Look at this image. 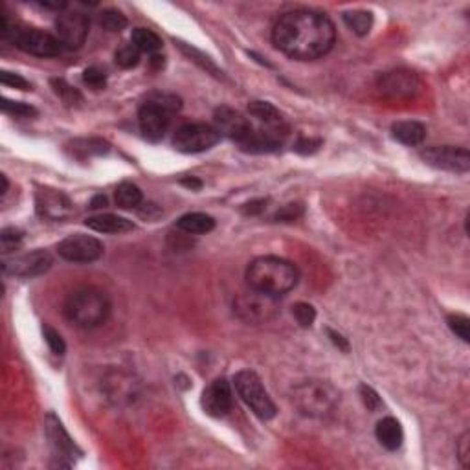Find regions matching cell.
<instances>
[{"mask_svg": "<svg viewBox=\"0 0 470 470\" xmlns=\"http://www.w3.org/2000/svg\"><path fill=\"white\" fill-rule=\"evenodd\" d=\"M421 158L428 166L450 173H467L470 169V155L465 147L435 145L421 151Z\"/></svg>", "mask_w": 470, "mask_h": 470, "instance_id": "12", "label": "cell"}, {"mask_svg": "<svg viewBox=\"0 0 470 470\" xmlns=\"http://www.w3.org/2000/svg\"><path fill=\"white\" fill-rule=\"evenodd\" d=\"M391 133L397 142L413 147L422 144V140L426 136V129L419 122H399L391 127Z\"/></svg>", "mask_w": 470, "mask_h": 470, "instance_id": "22", "label": "cell"}, {"mask_svg": "<svg viewBox=\"0 0 470 470\" xmlns=\"http://www.w3.org/2000/svg\"><path fill=\"white\" fill-rule=\"evenodd\" d=\"M0 180H2V191H0V193L4 195V193L8 191V178H6V175H2V176H0Z\"/></svg>", "mask_w": 470, "mask_h": 470, "instance_id": "49", "label": "cell"}, {"mask_svg": "<svg viewBox=\"0 0 470 470\" xmlns=\"http://www.w3.org/2000/svg\"><path fill=\"white\" fill-rule=\"evenodd\" d=\"M272 41L289 57L314 61L331 52L337 43V30L331 19L320 11L294 10L274 24Z\"/></svg>", "mask_w": 470, "mask_h": 470, "instance_id": "1", "label": "cell"}, {"mask_svg": "<svg viewBox=\"0 0 470 470\" xmlns=\"http://www.w3.org/2000/svg\"><path fill=\"white\" fill-rule=\"evenodd\" d=\"M344 21L352 33H357L360 37L368 35L371 26H373V15L369 11H348L344 13Z\"/></svg>", "mask_w": 470, "mask_h": 470, "instance_id": "26", "label": "cell"}, {"mask_svg": "<svg viewBox=\"0 0 470 470\" xmlns=\"http://www.w3.org/2000/svg\"><path fill=\"white\" fill-rule=\"evenodd\" d=\"M35 209L44 219L64 220L74 214V204L64 193L44 187L35 193Z\"/></svg>", "mask_w": 470, "mask_h": 470, "instance_id": "15", "label": "cell"}, {"mask_svg": "<svg viewBox=\"0 0 470 470\" xmlns=\"http://www.w3.org/2000/svg\"><path fill=\"white\" fill-rule=\"evenodd\" d=\"M182 184H186V186H189V187H195V189H198V187L203 186L200 182L193 180V178H191V180H182Z\"/></svg>", "mask_w": 470, "mask_h": 470, "instance_id": "48", "label": "cell"}, {"mask_svg": "<svg viewBox=\"0 0 470 470\" xmlns=\"http://www.w3.org/2000/svg\"><path fill=\"white\" fill-rule=\"evenodd\" d=\"M292 314L301 327H310L316 320L314 307L309 303H296L294 305Z\"/></svg>", "mask_w": 470, "mask_h": 470, "instance_id": "33", "label": "cell"}, {"mask_svg": "<svg viewBox=\"0 0 470 470\" xmlns=\"http://www.w3.org/2000/svg\"><path fill=\"white\" fill-rule=\"evenodd\" d=\"M171 114L166 113L164 109H160L155 103L145 102L142 107H140L138 113V123L140 131L144 133V136L151 142H158V140L164 138V134L167 133V127H169V120H171Z\"/></svg>", "mask_w": 470, "mask_h": 470, "instance_id": "17", "label": "cell"}, {"mask_svg": "<svg viewBox=\"0 0 470 470\" xmlns=\"http://www.w3.org/2000/svg\"><path fill=\"white\" fill-rule=\"evenodd\" d=\"M144 197H142V191L140 187L133 182H122L120 186L116 187V204L123 209L138 208L142 204Z\"/></svg>", "mask_w": 470, "mask_h": 470, "instance_id": "25", "label": "cell"}, {"mask_svg": "<svg viewBox=\"0 0 470 470\" xmlns=\"http://www.w3.org/2000/svg\"><path fill=\"white\" fill-rule=\"evenodd\" d=\"M252 133L241 144L248 153H270L283 144L289 134V123L278 109L267 102H254L248 105Z\"/></svg>", "mask_w": 470, "mask_h": 470, "instance_id": "2", "label": "cell"}, {"mask_svg": "<svg viewBox=\"0 0 470 470\" xmlns=\"http://www.w3.org/2000/svg\"><path fill=\"white\" fill-rule=\"evenodd\" d=\"M360 397H362V402L366 404L369 411H379L382 408V401H380L379 393L369 388V386H360Z\"/></svg>", "mask_w": 470, "mask_h": 470, "instance_id": "38", "label": "cell"}, {"mask_svg": "<svg viewBox=\"0 0 470 470\" xmlns=\"http://www.w3.org/2000/svg\"><path fill=\"white\" fill-rule=\"evenodd\" d=\"M327 335L331 337V340H332V344L337 346L338 349H342V351H346L348 352L349 351V344H348V340L342 337V335H338V332H335L332 329H327Z\"/></svg>", "mask_w": 470, "mask_h": 470, "instance_id": "45", "label": "cell"}, {"mask_svg": "<svg viewBox=\"0 0 470 470\" xmlns=\"http://www.w3.org/2000/svg\"><path fill=\"white\" fill-rule=\"evenodd\" d=\"M88 17L81 11H66L61 13L55 21V32H57L59 43L64 48L77 50L81 48L88 35Z\"/></svg>", "mask_w": 470, "mask_h": 470, "instance_id": "14", "label": "cell"}, {"mask_svg": "<svg viewBox=\"0 0 470 470\" xmlns=\"http://www.w3.org/2000/svg\"><path fill=\"white\" fill-rule=\"evenodd\" d=\"M109 386V395L111 399H116V401H122V399H129V397L134 393V382L125 375H113L111 379L107 380Z\"/></svg>", "mask_w": 470, "mask_h": 470, "instance_id": "27", "label": "cell"}, {"mask_svg": "<svg viewBox=\"0 0 470 470\" xmlns=\"http://www.w3.org/2000/svg\"><path fill=\"white\" fill-rule=\"evenodd\" d=\"M57 252L59 256L70 263H92L103 256L105 246L92 235L74 234L59 243Z\"/></svg>", "mask_w": 470, "mask_h": 470, "instance_id": "11", "label": "cell"}, {"mask_svg": "<svg viewBox=\"0 0 470 470\" xmlns=\"http://www.w3.org/2000/svg\"><path fill=\"white\" fill-rule=\"evenodd\" d=\"M446 323L452 329L455 337H460L463 342L470 340V320L465 314H450L446 318Z\"/></svg>", "mask_w": 470, "mask_h": 470, "instance_id": "32", "label": "cell"}, {"mask_svg": "<svg viewBox=\"0 0 470 470\" xmlns=\"http://www.w3.org/2000/svg\"><path fill=\"white\" fill-rule=\"evenodd\" d=\"M276 298L267 294L248 290L234 299V312L246 323H265L276 316Z\"/></svg>", "mask_w": 470, "mask_h": 470, "instance_id": "8", "label": "cell"}, {"mask_svg": "<svg viewBox=\"0 0 470 470\" xmlns=\"http://www.w3.org/2000/svg\"><path fill=\"white\" fill-rule=\"evenodd\" d=\"M140 55H142V52L131 43L120 46V48L116 50V55H114V57H116L118 66H122V68H134V66L140 63Z\"/></svg>", "mask_w": 470, "mask_h": 470, "instance_id": "30", "label": "cell"}, {"mask_svg": "<svg viewBox=\"0 0 470 470\" xmlns=\"http://www.w3.org/2000/svg\"><path fill=\"white\" fill-rule=\"evenodd\" d=\"M176 226H178V230L186 232V234L203 235V234H208V232L214 230L215 219L212 217V215L198 214V212H195V214L182 215L180 219L176 220Z\"/></svg>", "mask_w": 470, "mask_h": 470, "instance_id": "23", "label": "cell"}, {"mask_svg": "<svg viewBox=\"0 0 470 470\" xmlns=\"http://www.w3.org/2000/svg\"><path fill=\"white\" fill-rule=\"evenodd\" d=\"M105 206H107V197H105V195H96V197L92 198L91 208L100 209V208H105Z\"/></svg>", "mask_w": 470, "mask_h": 470, "instance_id": "47", "label": "cell"}, {"mask_svg": "<svg viewBox=\"0 0 470 470\" xmlns=\"http://www.w3.org/2000/svg\"><path fill=\"white\" fill-rule=\"evenodd\" d=\"M234 384L246 406L250 408L259 419L268 421V419H272L276 415V404H274L270 395L265 390L261 379L254 371H248V369L239 371L234 377Z\"/></svg>", "mask_w": 470, "mask_h": 470, "instance_id": "6", "label": "cell"}, {"mask_svg": "<svg viewBox=\"0 0 470 470\" xmlns=\"http://www.w3.org/2000/svg\"><path fill=\"white\" fill-rule=\"evenodd\" d=\"M52 267V256L44 250L28 252L21 256L4 257L2 261V270L8 276H17V278H37L41 274L48 272Z\"/></svg>", "mask_w": 470, "mask_h": 470, "instance_id": "13", "label": "cell"}, {"mask_svg": "<svg viewBox=\"0 0 470 470\" xmlns=\"http://www.w3.org/2000/svg\"><path fill=\"white\" fill-rule=\"evenodd\" d=\"M320 140H299L298 144H296V151H299V153H303V155H307V153H314L318 147H320Z\"/></svg>", "mask_w": 470, "mask_h": 470, "instance_id": "44", "label": "cell"}, {"mask_svg": "<svg viewBox=\"0 0 470 470\" xmlns=\"http://www.w3.org/2000/svg\"><path fill=\"white\" fill-rule=\"evenodd\" d=\"M220 133L214 125L208 123H187L182 125L175 133L173 145L176 151L186 153V155H195V153H204L212 149L214 145L219 144Z\"/></svg>", "mask_w": 470, "mask_h": 470, "instance_id": "7", "label": "cell"}, {"mask_svg": "<svg viewBox=\"0 0 470 470\" xmlns=\"http://www.w3.org/2000/svg\"><path fill=\"white\" fill-rule=\"evenodd\" d=\"M83 81L94 91H102L107 85V75L103 74V70L92 66V68H86L83 72Z\"/></svg>", "mask_w": 470, "mask_h": 470, "instance_id": "36", "label": "cell"}, {"mask_svg": "<svg viewBox=\"0 0 470 470\" xmlns=\"http://www.w3.org/2000/svg\"><path fill=\"white\" fill-rule=\"evenodd\" d=\"M338 401L340 393L326 380H305L292 391L294 406L309 417H323L331 413Z\"/></svg>", "mask_w": 470, "mask_h": 470, "instance_id": "5", "label": "cell"}, {"mask_svg": "<svg viewBox=\"0 0 470 470\" xmlns=\"http://www.w3.org/2000/svg\"><path fill=\"white\" fill-rule=\"evenodd\" d=\"M46 435L50 439V444L54 446V450L61 455H72L75 452L74 441L70 439V435L66 433V430L63 428V424L59 422V419H55L54 415L46 417Z\"/></svg>", "mask_w": 470, "mask_h": 470, "instance_id": "21", "label": "cell"}, {"mask_svg": "<svg viewBox=\"0 0 470 470\" xmlns=\"http://www.w3.org/2000/svg\"><path fill=\"white\" fill-rule=\"evenodd\" d=\"M470 435L469 432H465L458 441V454H460V460L463 463V467H469L470 463V452H469V444H470Z\"/></svg>", "mask_w": 470, "mask_h": 470, "instance_id": "43", "label": "cell"}, {"mask_svg": "<svg viewBox=\"0 0 470 470\" xmlns=\"http://www.w3.org/2000/svg\"><path fill=\"white\" fill-rule=\"evenodd\" d=\"M85 225L97 234H125V232L134 230L133 220L113 214L94 215L91 219H86Z\"/></svg>", "mask_w": 470, "mask_h": 470, "instance_id": "19", "label": "cell"}, {"mask_svg": "<svg viewBox=\"0 0 470 470\" xmlns=\"http://www.w3.org/2000/svg\"><path fill=\"white\" fill-rule=\"evenodd\" d=\"M52 85H54V91L57 96H61L66 103H75L79 102L81 96L77 94V91H74L72 86L66 85L63 79H52Z\"/></svg>", "mask_w": 470, "mask_h": 470, "instance_id": "39", "label": "cell"}, {"mask_svg": "<svg viewBox=\"0 0 470 470\" xmlns=\"http://www.w3.org/2000/svg\"><path fill=\"white\" fill-rule=\"evenodd\" d=\"M131 43L144 54L155 55L162 48V39L153 30H147V28H136L133 35H131Z\"/></svg>", "mask_w": 470, "mask_h": 470, "instance_id": "24", "label": "cell"}, {"mask_svg": "<svg viewBox=\"0 0 470 470\" xmlns=\"http://www.w3.org/2000/svg\"><path fill=\"white\" fill-rule=\"evenodd\" d=\"M203 408L212 417H225L232 410V388L225 379L214 380L204 390Z\"/></svg>", "mask_w": 470, "mask_h": 470, "instance_id": "18", "label": "cell"}, {"mask_svg": "<svg viewBox=\"0 0 470 470\" xmlns=\"http://www.w3.org/2000/svg\"><path fill=\"white\" fill-rule=\"evenodd\" d=\"M22 237H24V234H22L21 230H17V228H4L2 234H0L2 254L8 256V254H11V252H15L17 248H21Z\"/></svg>", "mask_w": 470, "mask_h": 470, "instance_id": "31", "label": "cell"}, {"mask_svg": "<svg viewBox=\"0 0 470 470\" xmlns=\"http://www.w3.org/2000/svg\"><path fill=\"white\" fill-rule=\"evenodd\" d=\"M74 145V151H85L88 155H103L109 151V145L102 140H83V142H75Z\"/></svg>", "mask_w": 470, "mask_h": 470, "instance_id": "37", "label": "cell"}, {"mask_svg": "<svg viewBox=\"0 0 470 470\" xmlns=\"http://www.w3.org/2000/svg\"><path fill=\"white\" fill-rule=\"evenodd\" d=\"M0 81L4 86H11V88H19V91H30L32 85L28 83L22 75L19 74H11V72H2L0 75Z\"/></svg>", "mask_w": 470, "mask_h": 470, "instance_id": "40", "label": "cell"}, {"mask_svg": "<svg viewBox=\"0 0 470 470\" xmlns=\"http://www.w3.org/2000/svg\"><path fill=\"white\" fill-rule=\"evenodd\" d=\"M215 129L219 131L220 136L225 134L230 140L243 144L252 133L250 118L241 114L239 111H234L230 107H219L215 111Z\"/></svg>", "mask_w": 470, "mask_h": 470, "instance_id": "16", "label": "cell"}, {"mask_svg": "<svg viewBox=\"0 0 470 470\" xmlns=\"http://www.w3.org/2000/svg\"><path fill=\"white\" fill-rule=\"evenodd\" d=\"M147 102L155 103V105H158V107L164 109L169 114H175L182 107L180 97L175 96V94H169V92H153V94L147 96Z\"/></svg>", "mask_w": 470, "mask_h": 470, "instance_id": "29", "label": "cell"}, {"mask_svg": "<svg viewBox=\"0 0 470 470\" xmlns=\"http://www.w3.org/2000/svg\"><path fill=\"white\" fill-rule=\"evenodd\" d=\"M180 46H182V50H184V52H186V54L193 59V61L200 63V66H203V68L209 70V72H215V75H219V70L215 68V64L212 63L208 57H204L200 52H197L195 48H189V46H186V44H180Z\"/></svg>", "mask_w": 470, "mask_h": 470, "instance_id": "41", "label": "cell"}, {"mask_svg": "<svg viewBox=\"0 0 470 470\" xmlns=\"http://www.w3.org/2000/svg\"><path fill=\"white\" fill-rule=\"evenodd\" d=\"M379 91L393 102H410L421 94L422 83L415 72L399 68L380 75Z\"/></svg>", "mask_w": 470, "mask_h": 470, "instance_id": "9", "label": "cell"}, {"mask_svg": "<svg viewBox=\"0 0 470 470\" xmlns=\"http://www.w3.org/2000/svg\"><path fill=\"white\" fill-rule=\"evenodd\" d=\"M301 214H303L301 204H287V206H283V208L279 209L278 214H276V219L285 220V223H290V220L298 219Z\"/></svg>", "mask_w": 470, "mask_h": 470, "instance_id": "42", "label": "cell"}, {"mask_svg": "<svg viewBox=\"0 0 470 470\" xmlns=\"http://www.w3.org/2000/svg\"><path fill=\"white\" fill-rule=\"evenodd\" d=\"M13 33V43L17 48H21L22 52H26L35 57H55L61 54L63 44L59 43V39L50 35V33L37 30V28H28V26H17L15 30H11Z\"/></svg>", "mask_w": 470, "mask_h": 470, "instance_id": "10", "label": "cell"}, {"mask_svg": "<svg viewBox=\"0 0 470 470\" xmlns=\"http://www.w3.org/2000/svg\"><path fill=\"white\" fill-rule=\"evenodd\" d=\"M111 314V298L97 287H81L64 301V316L79 329H96Z\"/></svg>", "mask_w": 470, "mask_h": 470, "instance_id": "4", "label": "cell"}, {"mask_svg": "<svg viewBox=\"0 0 470 470\" xmlns=\"http://www.w3.org/2000/svg\"><path fill=\"white\" fill-rule=\"evenodd\" d=\"M43 335H44V340H46V344H48L50 351L54 352V355H64V351H66V346H64V340L61 338V335H59L55 329H52L50 326H44L43 327Z\"/></svg>", "mask_w": 470, "mask_h": 470, "instance_id": "35", "label": "cell"}, {"mask_svg": "<svg viewBox=\"0 0 470 470\" xmlns=\"http://www.w3.org/2000/svg\"><path fill=\"white\" fill-rule=\"evenodd\" d=\"M299 272L292 263L276 256H261L246 268V281L252 290L281 298L298 285Z\"/></svg>", "mask_w": 470, "mask_h": 470, "instance_id": "3", "label": "cell"}, {"mask_svg": "<svg viewBox=\"0 0 470 470\" xmlns=\"http://www.w3.org/2000/svg\"><path fill=\"white\" fill-rule=\"evenodd\" d=\"M377 439L379 443L384 446L386 450H399L402 444V439H404V433H402V426L401 422L393 419V417H384L382 421H379L377 424Z\"/></svg>", "mask_w": 470, "mask_h": 470, "instance_id": "20", "label": "cell"}, {"mask_svg": "<svg viewBox=\"0 0 470 470\" xmlns=\"http://www.w3.org/2000/svg\"><path fill=\"white\" fill-rule=\"evenodd\" d=\"M248 208H246V212L248 214H259V212H263L265 209V200H256V203H250V204H246Z\"/></svg>", "mask_w": 470, "mask_h": 470, "instance_id": "46", "label": "cell"}, {"mask_svg": "<svg viewBox=\"0 0 470 470\" xmlns=\"http://www.w3.org/2000/svg\"><path fill=\"white\" fill-rule=\"evenodd\" d=\"M97 21L109 32H122L123 28L127 26V19L118 10H103L97 17Z\"/></svg>", "mask_w": 470, "mask_h": 470, "instance_id": "28", "label": "cell"}, {"mask_svg": "<svg viewBox=\"0 0 470 470\" xmlns=\"http://www.w3.org/2000/svg\"><path fill=\"white\" fill-rule=\"evenodd\" d=\"M2 111H4L6 114H11V116L15 118H30L37 114V111L33 107H30V105H26V103L10 102V100H4V102H2Z\"/></svg>", "mask_w": 470, "mask_h": 470, "instance_id": "34", "label": "cell"}]
</instances>
